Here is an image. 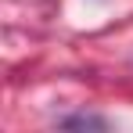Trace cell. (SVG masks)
I'll return each instance as SVG.
<instances>
[{"instance_id": "1", "label": "cell", "mask_w": 133, "mask_h": 133, "mask_svg": "<svg viewBox=\"0 0 133 133\" xmlns=\"http://www.w3.org/2000/svg\"><path fill=\"white\" fill-rule=\"evenodd\" d=\"M65 126H104V119H94V115H76V119H65Z\"/></svg>"}]
</instances>
